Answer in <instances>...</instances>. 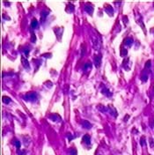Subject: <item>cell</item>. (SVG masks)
<instances>
[{"label":"cell","instance_id":"obj_5","mask_svg":"<svg viewBox=\"0 0 154 155\" xmlns=\"http://www.w3.org/2000/svg\"><path fill=\"white\" fill-rule=\"evenodd\" d=\"M100 61H101V57H100V56H98L95 57V65L96 66H100Z\"/></svg>","mask_w":154,"mask_h":155},{"label":"cell","instance_id":"obj_9","mask_svg":"<svg viewBox=\"0 0 154 155\" xmlns=\"http://www.w3.org/2000/svg\"><path fill=\"white\" fill-rule=\"evenodd\" d=\"M70 154L71 155H77V150L74 148H71L70 150Z\"/></svg>","mask_w":154,"mask_h":155},{"label":"cell","instance_id":"obj_6","mask_svg":"<svg viewBox=\"0 0 154 155\" xmlns=\"http://www.w3.org/2000/svg\"><path fill=\"white\" fill-rule=\"evenodd\" d=\"M83 126L85 128H86V129H90V128L92 127V125H91V123H90L89 122H87V121H84L83 122Z\"/></svg>","mask_w":154,"mask_h":155},{"label":"cell","instance_id":"obj_12","mask_svg":"<svg viewBox=\"0 0 154 155\" xmlns=\"http://www.w3.org/2000/svg\"><path fill=\"white\" fill-rule=\"evenodd\" d=\"M92 64L91 63H86V64L84 65V70H86L87 68H91V66H92Z\"/></svg>","mask_w":154,"mask_h":155},{"label":"cell","instance_id":"obj_3","mask_svg":"<svg viewBox=\"0 0 154 155\" xmlns=\"http://www.w3.org/2000/svg\"><path fill=\"white\" fill-rule=\"evenodd\" d=\"M83 141L86 144H90V141H91V137H90L89 135H85L83 137Z\"/></svg>","mask_w":154,"mask_h":155},{"label":"cell","instance_id":"obj_8","mask_svg":"<svg viewBox=\"0 0 154 155\" xmlns=\"http://www.w3.org/2000/svg\"><path fill=\"white\" fill-rule=\"evenodd\" d=\"M41 21H43L44 19H46L47 15H48V13L43 11V12H41Z\"/></svg>","mask_w":154,"mask_h":155},{"label":"cell","instance_id":"obj_13","mask_svg":"<svg viewBox=\"0 0 154 155\" xmlns=\"http://www.w3.org/2000/svg\"><path fill=\"white\" fill-rule=\"evenodd\" d=\"M50 118H53V120H54V121H55V119H58V120H60V116H59V115H51V116H50Z\"/></svg>","mask_w":154,"mask_h":155},{"label":"cell","instance_id":"obj_4","mask_svg":"<svg viewBox=\"0 0 154 155\" xmlns=\"http://www.w3.org/2000/svg\"><path fill=\"white\" fill-rule=\"evenodd\" d=\"M86 12H87L88 13H90V14H92V12H93V8H92V6L89 7V4H87V5H86Z\"/></svg>","mask_w":154,"mask_h":155},{"label":"cell","instance_id":"obj_1","mask_svg":"<svg viewBox=\"0 0 154 155\" xmlns=\"http://www.w3.org/2000/svg\"><path fill=\"white\" fill-rule=\"evenodd\" d=\"M35 99H36V94L34 93H27L26 95V100H34Z\"/></svg>","mask_w":154,"mask_h":155},{"label":"cell","instance_id":"obj_11","mask_svg":"<svg viewBox=\"0 0 154 155\" xmlns=\"http://www.w3.org/2000/svg\"><path fill=\"white\" fill-rule=\"evenodd\" d=\"M3 101L5 103H9L11 101V100H10L9 97H3Z\"/></svg>","mask_w":154,"mask_h":155},{"label":"cell","instance_id":"obj_2","mask_svg":"<svg viewBox=\"0 0 154 155\" xmlns=\"http://www.w3.org/2000/svg\"><path fill=\"white\" fill-rule=\"evenodd\" d=\"M21 62H22V64H23V65H24V67H25V68L29 69V64H28L27 60H26V58H25L24 56H22V58H21Z\"/></svg>","mask_w":154,"mask_h":155},{"label":"cell","instance_id":"obj_10","mask_svg":"<svg viewBox=\"0 0 154 155\" xmlns=\"http://www.w3.org/2000/svg\"><path fill=\"white\" fill-rule=\"evenodd\" d=\"M125 42H126V44H128V45H131V43L133 42V40L132 39H130V38H128V39L125 40Z\"/></svg>","mask_w":154,"mask_h":155},{"label":"cell","instance_id":"obj_7","mask_svg":"<svg viewBox=\"0 0 154 155\" xmlns=\"http://www.w3.org/2000/svg\"><path fill=\"white\" fill-rule=\"evenodd\" d=\"M37 26H38V22H37L36 19H34L32 20V23H31V27H32V28H35L37 27Z\"/></svg>","mask_w":154,"mask_h":155},{"label":"cell","instance_id":"obj_14","mask_svg":"<svg viewBox=\"0 0 154 155\" xmlns=\"http://www.w3.org/2000/svg\"><path fill=\"white\" fill-rule=\"evenodd\" d=\"M16 146H17L18 149H19V147H20V143H19V141H16Z\"/></svg>","mask_w":154,"mask_h":155}]
</instances>
